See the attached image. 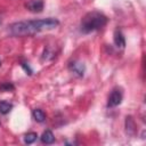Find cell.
Segmentation results:
<instances>
[{"label": "cell", "mask_w": 146, "mask_h": 146, "mask_svg": "<svg viewBox=\"0 0 146 146\" xmlns=\"http://www.w3.org/2000/svg\"><path fill=\"white\" fill-rule=\"evenodd\" d=\"M59 24L58 19L56 18H43V19H31V21H21L13 23L9 26V31L13 35L23 36V35H31L42 31H48L57 27Z\"/></svg>", "instance_id": "6da1fadb"}, {"label": "cell", "mask_w": 146, "mask_h": 146, "mask_svg": "<svg viewBox=\"0 0 146 146\" xmlns=\"http://www.w3.org/2000/svg\"><path fill=\"white\" fill-rule=\"evenodd\" d=\"M107 17L99 11H89L81 19L80 31L82 33H90L104 27L107 24Z\"/></svg>", "instance_id": "7a4b0ae2"}, {"label": "cell", "mask_w": 146, "mask_h": 146, "mask_svg": "<svg viewBox=\"0 0 146 146\" xmlns=\"http://www.w3.org/2000/svg\"><path fill=\"white\" fill-rule=\"evenodd\" d=\"M122 102V92L119 89H114L110 97H108V102H107V106L108 107H115L117 105H120Z\"/></svg>", "instance_id": "3957f363"}, {"label": "cell", "mask_w": 146, "mask_h": 146, "mask_svg": "<svg viewBox=\"0 0 146 146\" xmlns=\"http://www.w3.org/2000/svg\"><path fill=\"white\" fill-rule=\"evenodd\" d=\"M25 7L32 13H40L43 9V1L42 0H30L25 3Z\"/></svg>", "instance_id": "277c9868"}, {"label": "cell", "mask_w": 146, "mask_h": 146, "mask_svg": "<svg viewBox=\"0 0 146 146\" xmlns=\"http://www.w3.org/2000/svg\"><path fill=\"white\" fill-rule=\"evenodd\" d=\"M70 70L74 74H76L78 76H83V74L86 72V66H84V64L82 62H78L76 60V62H73V63L70 64Z\"/></svg>", "instance_id": "5b68a950"}, {"label": "cell", "mask_w": 146, "mask_h": 146, "mask_svg": "<svg viewBox=\"0 0 146 146\" xmlns=\"http://www.w3.org/2000/svg\"><path fill=\"white\" fill-rule=\"evenodd\" d=\"M114 43H115V46L119 47V48H124V46H125L124 36H123L122 32L119 31V30H116V31L114 32Z\"/></svg>", "instance_id": "8992f818"}, {"label": "cell", "mask_w": 146, "mask_h": 146, "mask_svg": "<svg viewBox=\"0 0 146 146\" xmlns=\"http://www.w3.org/2000/svg\"><path fill=\"white\" fill-rule=\"evenodd\" d=\"M125 130L129 135H133L135 133V130H136V124H135V121L131 116H127L125 117Z\"/></svg>", "instance_id": "52a82bcc"}, {"label": "cell", "mask_w": 146, "mask_h": 146, "mask_svg": "<svg viewBox=\"0 0 146 146\" xmlns=\"http://www.w3.org/2000/svg\"><path fill=\"white\" fill-rule=\"evenodd\" d=\"M41 141L43 144H52L55 141V136L50 130H46L41 136Z\"/></svg>", "instance_id": "ba28073f"}, {"label": "cell", "mask_w": 146, "mask_h": 146, "mask_svg": "<svg viewBox=\"0 0 146 146\" xmlns=\"http://www.w3.org/2000/svg\"><path fill=\"white\" fill-rule=\"evenodd\" d=\"M32 115H33L34 120L38 121V122H43V121L46 120V114H44V112H43L42 110H39V108L33 110Z\"/></svg>", "instance_id": "9c48e42d"}, {"label": "cell", "mask_w": 146, "mask_h": 146, "mask_svg": "<svg viewBox=\"0 0 146 146\" xmlns=\"http://www.w3.org/2000/svg\"><path fill=\"white\" fill-rule=\"evenodd\" d=\"M11 108H13V104H10L8 102H0V113L1 114L9 113Z\"/></svg>", "instance_id": "30bf717a"}, {"label": "cell", "mask_w": 146, "mask_h": 146, "mask_svg": "<svg viewBox=\"0 0 146 146\" xmlns=\"http://www.w3.org/2000/svg\"><path fill=\"white\" fill-rule=\"evenodd\" d=\"M36 138H38V135L35 132H29L24 136V143L25 144H32L36 140Z\"/></svg>", "instance_id": "8fae6325"}, {"label": "cell", "mask_w": 146, "mask_h": 146, "mask_svg": "<svg viewBox=\"0 0 146 146\" xmlns=\"http://www.w3.org/2000/svg\"><path fill=\"white\" fill-rule=\"evenodd\" d=\"M0 90L2 91H10V90H14V86L9 82H5L2 84H0Z\"/></svg>", "instance_id": "7c38bea8"}, {"label": "cell", "mask_w": 146, "mask_h": 146, "mask_svg": "<svg viewBox=\"0 0 146 146\" xmlns=\"http://www.w3.org/2000/svg\"><path fill=\"white\" fill-rule=\"evenodd\" d=\"M22 66H23V68H24L26 72H29V74H32V70L30 68V66H29V65H26V63H23V64H22Z\"/></svg>", "instance_id": "4fadbf2b"}, {"label": "cell", "mask_w": 146, "mask_h": 146, "mask_svg": "<svg viewBox=\"0 0 146 146\" xmlns=\"http://www.w3.org/2000/svg\"><path fill=\"white\" fill-rule=\"evenodd\" d=\"M0 66H1V60H0Z\"/></svg>", "instance_id": "5bb4252c"}, {"label": "cell", "mask_w": 146, "mask_h": 146, "mask_svg": "<svg viewBox=\"0 0 146 146\" xmlns=\"http://www.w3.org/2000/svg\"><path fill=\"white\" fill-rule=\"evenodd\" d=\"M0 24H1V21H0Z\"/></svg>", "instance_id": "9a60e30c"}]
</instances>
